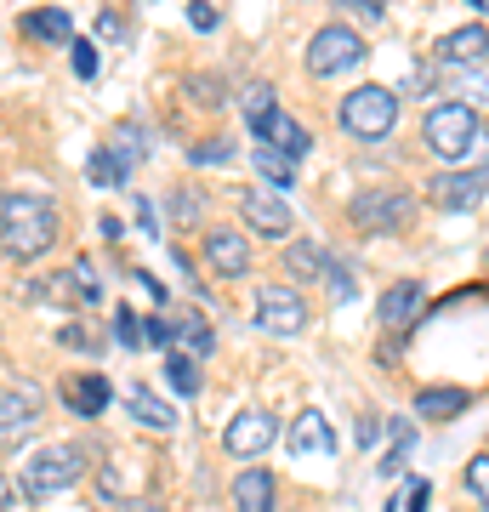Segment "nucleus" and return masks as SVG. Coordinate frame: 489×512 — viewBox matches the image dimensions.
Masks as SVG:
<instances>
[{
  "label": "nucleus",
  "mask_w": 489,
  "mask_h": 512,
  "mask_svg": "<svg viewBox=\"0 0 489 512\" xmlns=\"http://www.w3.org/2000/svg\"><path fill=\"white\" fill-rule=\"evenodd\" d=\"M399 507H404V512H427V507H433V484H427V478H410Z\"/></svg>",
  "instance_id": "obj_32"
},
{
  "label": "nucleus",
  "mask_w": 489,
  "mask_h": 512,
  "mask_svg": "<svg viewBox=\"0 0 489 512\" xmlns=\"http://www.w3.org/2000/svg\"><path fill=\"white\" fill-rule=\"evenodd\" d=\"M63 348H80V353H91V348H97V336H91L86 325H69V330H63Z\"/></svg>",
  "instance_id": "obj_39"
},
{
  "label": "nucleus",
  "mask_w": 489,
  "mask_h": 512,
  "mask_svg": "<svg viewBox=\"0 0 489 512\" xmlns=\"http://www.w3.org/2000/svg\"><path fill=\"white\" fill-rule=\"evenodd\" d=\"M188 23H194V29H217L222 12L211 6V0H194V6H188Z\"/></svg>",
  "instance_id": "obj_37"
},
{
  "label": "nucleus",
  "mask_w": 489,
  "mask_h": 512,
  "mask_svg": "<svg viewBox=\"0 0 489 512\" xmlns=\"http://www.w3.org/2000/svg\"><path fill=\"white\" fill-rule=\"evenodd\" d=\"M325 268H330L325 251H319V245H308V239H296V245L285 251V274L290 279H319Z\"/></svg>",
  "instance_id": "obj_24"
},
{
  "label": "nucleus",
  "mask_w": 489,
  "mask_h": 512,
  "mask_svg": "<svg viewBox=\"0 0 489 512\" xmlns=\"http://www.w3.org/2000/svg\"><path fill=\"white\" fill-rule=\"evenodd\" d=\"M467 6H472V12H484V6H489V0H467Z\"/></svg>",
  "instance_id": "obj_43"
},
{
  "label": "nucleus",
  "mask_w": 489,
  "mask_h": 512,
  "mask_svg": "<svg viewBox=\"0 0 489 512\" xmlns=\"http://www.w3.org/2000/svg\"><path fill=\"white\" fill-rule=\"evenodd\" d=\"M336 12H353V18H364V23H376L381 12H387V0H336Z\"/></svg>",
  "instance_id": "obj_35"
},
{
  "label": "nucleus",
  "mask_w": 489,
  "mask_h": 512,
  "mask_svg": "<svg viewBox=\"0 0 489 512\" xmlns=\"http://www.w3.org/2000/svg\"><path fill=\"white\" fill-rule=\"evenodd\" d=\"M0 495H6V478H0Z\"/></svg>",
  "instance_id": "obj_46"
},
{
  "label": "nucleus",
  "mask_w": 489,
  "mask_h": 512,
  "mask_svg": "<svg viewBox=\"0 0 489 512\" xmlns=\"http://www.w3.org/2000/svg\"><path fill=\"white\" fill-rule=\"evenodd\" d=\"M342 126L353 131L359 143H381L387 131L399 126V97L387 92V86H359V92H347Z\"/></svg>",
  "instance_id": "obj_4"
},
{
  "label": "nucleus",
  "mask_w": 489,
  "mask_h": 512,
  "mask_svg": "<svg viewBox=\"0 0 489 512\" xmlns=\"http://www.w3.org/2000/svg\"><path fill=\"white\" fill-rule=\"evenodd\" d=\"M359 63H364V40L347 23H330V29H319L308 40V69L319 80H330V74H342V69H359Z\"/></svg>",
  "instance_id": "obj_6"
},
{
  "label": "nucleus",
  "mask_w": 489,
  "mask_h": 512,
  "mask_svg": "<svg viewBox=\"0 0 489 512\" xmlns=\"http://www.w3.org/2000/svg\"><path fill=\"white\" fill-rule=\"evenodd\" d=\"M205 262H211L217 279H239V274H251V245L234 228H217V234H205Z\"/></svg>",
  "instance_id": "obj_13"
},
{
  "label": "nucleus",
  "mask_w": 489,
  "mask_h": 512,
  "mask_svg": "<svg viewBox=\"0 0 489 512\" xmlns=\"http://www.w3.org/2000/svg\"><path fill=\"white\" fill-rule=\"evenodd\" d=\"M114 342H120V348H137V342H143V325H137V313H114Z\"/></svg>",
  "instance_id": "obj_34"
},
{
  "label": "nucleus",
  "mask_w": 489,
  "mask_h": 512,
  "mask_svg": "<svg viewBox=\"0 0 489 512\" xmlns=\"http://www.w3.org/2000/svg\"><path fill=\"white\" fill-rule=\"evenodd\" d=\"M239 217L251 222V234H262V239H285L290 234V205L279 200V194H268V188H251L245 200H239Z\"/></svg>",
  "instance_id": "obj_10"
},
{
  "label": "nucleus",
  "mask_w": 489,
  "mask_h": 512,
  "mask_svg": "<svg viewBox=\"0 0 489 512\" xmlns=\"http://www.w3.org/2000/svg\"><path fill=\"white\" fill-rule=\"evenodd\" d=\"M126 177H131V171L114 160V154H103V148L91 154V183H97V188H114V183H126Z\"/></svg>",
  "instance_id": "obj_28"
},
{
  "label": "nucleus",
  "mask_w": 489,
  "mask_h": 512,
  "mask_svg": "<svg viewBox=\"0 0 489 512\" xmlns=\"http://www.w3.org/2000/svg\"><path fill=\"white\" fill-rule=\"evenodd\" d=\"M239 109H245V120H251V131H256L273 114V86H268V80H251V86L239 92Z\"/></svg>",
  "instance_id": "obj_26"
},
{
  "label": "nucleus",
  "mask_w": 489,
  "mask_h": 512,
  "mask_svg": "<svg viewBox=\"0 0 489 512\" xmlns=\"http://www.w3.org/2000/svg\"><path fill=\"white\" fill-rule=\"evenodd\" d=\"M416 217V194H404V188H364L359 200L347 205V222L353 228H364V234H393V228H404V222Z\"/></svg>",
  "instance_id": "obj_5"
},
{
  "label": "nucleus",
  "mask_w": 489,
  "mask_h": 512,
  "mask_svg": "<svg viewBox=\"0 0 489 512\" xmlns=\"http://www.w3.org/2000/svg\"><path fill=\"white\" fill-rule=\"evenodd\" d=\"M143 342L165 348V342H171V319H148V325H143Z\"/></svg>",
  "instance_id": "obj_40"
},
{
  "label": "nucleus",
  "mask_w": 489,
  "mask_h": 512,
  "mask_svg": "<svg viewBox=\"0 0 489 512\" xmlns=\"http://www.w3.org/2000/svg\"><path fill=\"white\" fill-rule=\"evenodd\" d=\"M120 512H165V507H160V501H126Z\"/></svg>",
  "instance_id": "obj_42"
},
{
  "label": "nucleus",
  "mask_w": 489,
  "mask_h": 512,
  "mask_svg": "<svg viewBox=\"0 0 489 512\" xmlns=\"http://www.w3.org/2000/svg\"><path fill=\"white\" fill-rule=\"evenodd\" d=\"M256 325L268 336H296V330H308V302L290 285H262L256 291Z\"/></svg>",
  "instance_id": "obj_7"
},
{
  "label": "nucleus",
  "mask_w": 489,
  "mask_h": 512,
  "mask_svg": "<svg viewBox=\"0 0 489 512\" xmlns=\"http://www.w3.org/2000/svg\"><path fill=\"white\" fill-rule=\"evenodd\" d=\"M421 143L433 148L438 160H467V154L484 160L489 154V131H484V120L472 114V103H438V109H427Z\"/></svg>",
  "instance_id": "obj_1"
},
{
  "label": "nucleus",
  "mask_w": 489,
  "mask_h": 512,
  "mask_svg": "<svg viewBox=\"0 0 489 512\" xmlns=\"http://www.w3.org/2000/svg\"><path fill=\"white\" fill-rule=\"evenodd\" d=\"M461 478H467L472 501H478V507L489 512V456H472V461H467V473H461Z\"/></svg>",
  "instance_id": "obj_30"
},
{
  "label": "nucleus",
  "mask_w": 489,
  "mask_h": 512,
  "mask_svg": "<svg viewBox=\"0 0 489 512\" xmlns=\"http://www.w3.org/2000/svg\"><path fill=\"white\" fill-rule=\"evenodd\" d=\"M63 404H69L74 416H103L114 404V387H109V376H97V370H74V376H63Z\"/></svg>",
  "instance_id": "obj_11"
},
{
  "label": "nucleus",
  "mask_w": 489,
  "mask_h": 512,
  "mask_svg": "<svg viewBox=\"0 0 489 512\" xmlns=\"http://www.w3.org/2000/svg\"><path fill=\"white\" fill-rule=\"evenodd\" d=\"M18 29L29 40H40V46H63V40L74 35V23H69V12H63V6H35V12H23Z\"/></svg>",
  "instance_id": "obj_17"
},
{
  "label": "nucleus",
  "mask_w": 489,
  "mask_h": 512,
  "mask_svg": "<svg viewBox=\"0 0 489 512\" xmlns=\"http://www.w3.org/2000/svg\"><path fill=\"white\" fill-rule=\"evenodd\" d=\"M103 154H114V160L126 165V171H137V165H143L148 154H154V137H148V131L137 126V120H120V126L109 131V148H103Z\"/></svg>",
  "instance_id": "obj_18"
},
{
  "label": "nucleus",
  "mask_w": 489,
  "mask_h": 512,
  "mask_svg": "<svg viewBox=\"0 0 489 512\" xmlns=\"http://www.w3.org/2000/svg\"><path fill=\"white\" fill-rule=\"evenodd\" d=\"M290 450H296V456H330V450H336V427H330V416L319 404H308L302 416L290 421Z\"/></svg>",
  "instance_id": "obj_14"
},
{
  "label": "nucleus",
  "mask_w": 489,
  "mask_h": 512,
  "mask_svg": "<svg viewBox=\"0 0 489 512\" xmlns=\"http://www.w3.org/2000/svg\"><path fill=\"white\" fill-rule=\"evenodd\" d=\"M6 501H12V495H0V512H6Z\"/></svg>",
  "instance_id": "obj_45"
},
{
  "label": "nucleus",
  "mask_w": 489,
  "mask_h": 512,
  "mask_svg": "<svg viewBox=\"0 0 489 512\" xmlns=\"http://www.w3.org/2000/svg\"><path fill=\"white\" fill-rule=\"evenodd\" d=\"M188 97H194V103H205V109H217L228 92H222L217 74H188Z\"/></svg>",
  "instance_id": "obj_31"
},
{
  "label": "nucleus",
  "mask_w": 489,
  "mask_h": 512,
  "mask_svg": "<svg viewBox=\"0 0 489 512\" xmlns=\"http://www.w3.org/2000/svg\"><path fill=\"white\" fill-rule=\"evenodd\" d=\"M273 439H279V421H273L268 410H239V416L228 421V433H222V450L239 456V461H256Z\"/></svg>",
  "instance_id": "obj_8"
},
{
  "label": "nucleus",
  "mask_w": 489,
  "mask_h": 512,
  "mask_svg": "<svg viewBox=\"0 0 489 512\" xmlns=\"http://www.w3.org/2000/svg\"><path fill=\"white\" fill-rule=\"evenodd\" d=\"M256 177H268L273 188H290L296 183V160L279 154V148H268V143H256Z\"/></svg>",
  "instance_id": "obj_25"
},
{
  "label": "nucleus",
  "mask_w": 489,
  "mask_h": 512,
  "mask_svg": "<svg viewBox=\"0 0 489 512\" xmlns=\"http://www.w3.org/2000/svg\"><path fill=\"white\" fill-rule=\"evenodd\" d=\"M421 285L416 279H399V285H387V296H381V325L387 330H410V319L421 313Z\"/></svg>",
  "instance_id": "obj_16"
},
{
  "label": "nucleus",
  "mask_w": 489,
  "mask_h": 512,
  "mask_svg": "<svg viewBox=\"0 0 489 512\" xmlns=\"http://www.w3.org/2000/svg\"><path fill=\"white\" fill-rule=\"evenodd\" d=\"M256 143H268V148H279V154H290V160H302V154H308V131H302V120H290V114L273 109L268 120L256 126Z\"/></svg>",
  "instance_id": "obj_15"
},
{
  "label": "nucleus",
  "mask_w": 489,
  "mask_h": 512,
  "mask_svg": "<svg viewBox=\"0 0 489 512\" xmlns=\"http://www.w3.org/2000/svg\"><path fill=\"white\" fill-rule=\"evenodd\" d=\"M69 285H74V296H80V302H97V296H103V285H97V268H91L86 256L69 268Z\"/></svg>",
  "instance_id": "obj_29"
},
{
  "label": "nucleus",
  "mask_w": 489,
  "mask_h": 512,
  "mask_svg": "<svg viewBox=\"0 0 489 512\" xmlns=\"http://www.w3.org/2000/svg\"><path fill=\"white\" fill-rule=\"evenodd\" d=\"M126 399H131V416L143 421V427H154V433H171V427H177V410L154 399V387H143V382H137V387L126 393Z\"/></svg>",
  "instance_id": "obj_22"
},
{
  "label": "nucleus",
  "mask_w": 489,
  "mask_h": 512,
  "mask_svg": "<svg viewBox=\"0 0 489 512\" xmlns=\"http://www.w3.org/2000/svg\"><path fill=\"white\" fill-rule=\"evenodd\" d=\"M40 387H29V382H18L12 393H0V444H18V439H29L40 427Z\"/></svg>",
  "instance_id": "obj_9"
},
{
  "label": "nucleus",
  "mask_w": 489,
  "mask_h": 512,
  "mask_svg": "<svg viewBox=\"0 0 489 512\" xmlns=\"http://www.w3.org/2000/svg\"><path fill=\"white\" fill-rule=\"evenodd\" d=\"M120 29H126V23H120V18H109V12L97 18V35H103V40H114V35H120Z\"/></svg>",
  "instance_id": "obj_41"
},
{
  "label": "nucleus",
  "mask_w": 489,
  "mask_h": 512,
  "mask_svg": "<svg viewBox=\"0 0 489 512\" xmlns=\"http://www.w3.org/2000/svg\"><path fill=\"white\" fill-rule=\"evenodd\" d=\"M6 205H12V200H6V194H0V222H6Z\"/></svg>",
  "instance_id": "obj_44"
},
{
  "label": "nucleus",
  "mask_w": 489,
  "mask_h": 512,
  "mask_svg": "<svg viewBox=\"0 0 489 512\" xmlns=\"http://www.w3.org/2000/svg\"><path fill=\"white\" fill-rule=\"evenodd\" d=\"M353 291H359V285H353V274H347V262H330V296H336V302H347Z\"/></svg>",
  "instance_id": "obj_36"
},
{
  "label": "nucleus",
  "mask_w": 489,
  "mask_h": 512,
  "mask_svg": "<svg viewBox=\"0 0 489 512\" xmlns=\"http://www.w3.org/2000/svg\"><path fill=\"white\" fill-rule=\"evenodd\" d=\"M165 376H171V387H177L182 399H194V393H200V365H194L188 353H171V359H165Z\"/></svg>",
  "instance_id": "obj_27"
},
{
  "label": "nucleus",
  "mask_w": 489,
  "mask_h": 512,
  "mask_svg": "<svg viewBox=\"0 0 489 512\" xmlns=\"http://www.w3.org/2000/svg\"><path fill=\"white\" fill-rule=\"evenodd\" d=\"M489 194V171H444L433 183V205L438 211H472Z\"/></svg>",
  "instance_id": "obj_12"
},
{
  "label": "nucleus",
  "mask_w": 489,
  "mask_h": 512,
  "mask_svg": "<svg viewBox=\"0 0 489 512\" xmlns=\"http://www.w3.org/2000/svg\"><path fill=\"white\" fill-rule=\"evenodd\" d=\"M57 239V211L46 200H12L6 205V222H0V251L12 262H35V256L52 251Z\"/></svg>",
  "instance_id": "obj_3"
},
{
  "label": "nucleus",
  "mask_w": 489,
  "mask_h": 512,
  "mask_svg": "<svg viewBox=\"0 0 489 512\" xmlns=\"http://www.w3.org/2000/svg\"><path fill=\"white\" fill-rule=\"evenodd\" d=\"M484 268H489V251H484Z\"/></svg>",
  "instance_id": "obj_47"
},
{
  "label": "nucleus",
  "mask_w": 489,
  "mask_h": 512,
  "mask_svg": "<svg viewBox=\"0 0 489 512\" xmlns=\"http://www.w3.org/2000/svg\"><path fill=\"white\" fill-rule=\"evenodd\" d=\"M74 74H80V80L97 74V52H91V40H74Z\"/></svg>",
  "instance_id": "obj_38"
},
{
  "label": "nucleus",
  "mask_w": 489,
  "mask_h": 512,
  "mask_svg": "<svg viewBox=\"0 0 489 512\" xmlns=\"http://www.w3.org/2000/svg\"><path fill=\"white\" fill-rule=\"evenodd\" d=\"M171 342H182V353H188V359H200V353L217 348V336H211V325H205L200 313L177 319V325H171Z\"/></svg>",
  "instance_id": "obj_23"
},
{
  "label": "nucleus",
  "mask_w": 489,
  "mask_h": 512,
  "mask_svg": "<svg viewBox=\"0 0 489 512\" xmlns=\"http://www.w3.org/2000/svg\"><path fill=\"white\" fill-rule=\"evenodd\" d=\"M228 154H234V143H228V137H211V143L188 148V160H194V165H217V160H228Z\"/></svg>",
  "instance_id": "obj_33"
},
{
  "label": "nucleus",
  "mask_w": 489,
  "mask_h": 512,
  "mask_svg": "<svg viewBox=\"0 0 489 512\" xmlns=\"http://www.w3.org/2000/svg\"><path fill=\"white\" fill-rule=\"evenodd\" d=\"M273 473H262V467H245V473L234 478V507L239 512H273Z\"/></svg>",
  "instance_id": "obj_19"
},
{
  "label": "nucleus",
  "mask_w": 489,
  "mask_h": 512,
  "mask_svg": "<svg viewBox=\"0 0 489 512\" xmlns=\"http://www.w3.org/2000/svg\"><path fill=\"white\" fill-rule=\"evenodd\" d=\"M438 57H444V63H484L489 29H478V23H472V29H450V35L438 40Z\"/></svg>",
  "instance_id": "obj_20"
},
{
  "label": "nucleus",
  "mask_w": 489,
  "mask_h": 512,
  "mask_svg": "<svg viewBox=\"0 0 489 512\" xmlns=\"http://www.w3.org/2000/svg\"><path fill=\"white\" fill-rule=\"evenodd\" d=\"M467 404L472 399L461 393V387H421V393H416V416L421 421H455Z\"/></svg>",
  "instance_id": "obj_21"
},
{
  "label": "nucleus",
  "mask_w": 489,
  "mask_h": 512,
  "mask_svg": "<svg viewBox=\"0 0 489 512\" xmlns=\"http://www.w3.org/2000/svg\"><path fill=\"white\" fill-rule=\"evenodd\" d=\"M91 461V444H52V450H35V456L18 467V490L29 501H46V495H63L69 484H80Z\"/></svg>",
  "instance_id": "obj_2"
}]
</instances>
